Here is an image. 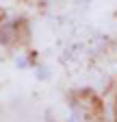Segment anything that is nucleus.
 Here are the masks:
<instances>
[{"mask_svg": "<svg viewBox=\"0 0 117 122\" xmlns=\"http://www.w3.org/2000/svg\"><path fill=\"white\" fill-rule=\"evenodd\" d=\"M13 37V26L11 24H2L0 26V41H9Z\"/></svg>", "mask_w": 117, "mask_h": 122, "instance_id": "f257e3e1", "label": "nucleus"}]
</instances>
